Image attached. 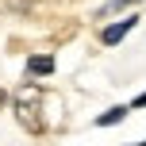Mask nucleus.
Wrapping results in <instances>:
<instances>
[{
  "instance_id": "nucleus-5",
  "label": "nucleus",
  "mask_w": 146,
  "mask_h": 146,
  "mask_svg": "<svg viewBox=\"0 0 146 146\" xmlns=\"http://www.w3.org/2000/svg\"><path fill=\"white\" fill-rule=\"evenodd\" d=\"M131 4H139V0H108V4L96 12V19H108V15H115V12H123V8H131Z\"/></svg>"
},
{
  "instance_id": "nucleus-7",
  "label": "nucleus",
  "mask_w": 146,
  "mask_h": 146,
  "mask_svg": "<svg viewBox=\"0 0 146 146\" xmlns=\"http://www.w3.org/2000/svg\"><path fill=\"white\" fill-rule=\"evenodd\" d=\"M135 146H146V139H142V142H135Z\"/></svg>"
},
{
  "instance_id": "nucleus-1",
  "label": "nucleus",
  "mask_w": 146,
  "mask_h": 146,
  "mask_svg": "<svg viewBox=\"0 0 146 146\" xmlns=\"http://www.w3.org/2000/svg\"><path fill=\"white\" fill-rule=\"evenodd\" d=\"M38 100H42V92H38L35 85L31 88H19L15 92V115H19V123L27 127V131H38Z\"/></svg>"
},
{
  "instance_id": "nucleus-4",
  "label": "nucleus",
  "mask_w": 146,
  "mask_h": 146,
  "mask_svg": "<svg viewBox=\"0 0 146 146\" xmlns=\"http://www.w3.org/2000/svg\"><path fill=\"white\" fill-rule=\"evenodd\" d=\"M127 111H131L127 104H119V108H108V111H104L100 119H96V127H111V123H123V119H127Z\"/></svg>"
},
{
  "instance_id": "nucleus-2",
  "label": "nucleus",
  "mask_w": 146,
  "mask_h": 146,
  "mask_svg": "<svg viewBox=\"0 0 146 146\" xmlns=\"http://www.w3.org/2000/svg\"><path fill=\"white\" fill-rule=\"evenodd\" d=\"M135 27H139V15H127L123 23H108V27L100 31V42H104V46H115V42H123Z\"/></svg>"
},
{
  "instance_id": "nucleus-6",
  "label": "nucleus",
  "mask_w": 146,
  "mask_h": 146,
  "mask_svg": "<svg viewBox=\"0 0 146 146\" xmlns=\"http://www.w3.org/2000/svg\"><path fill=\"white\" fill-rule=\"evenodd\" d=\"M131 108H146V92H139V96H135V104H131Z\"/></svg>"
},
{
  "instance_id": "nucleus-3",
  "label": "nucleus",
  "mask_w": 146,
  "mask_h": 146,
  "mask_svg": "<svg viewBox=\"0 0 146 146\" xmlns=\"http://www.w3.org/2000/svg\"><path fill=\"white\" fill-rule=\"evenodd\" d=\"M27 73H35V77H50V73H54V58H50V54L31 58V62H27Z\"/></svg>"
}]
</instances>
